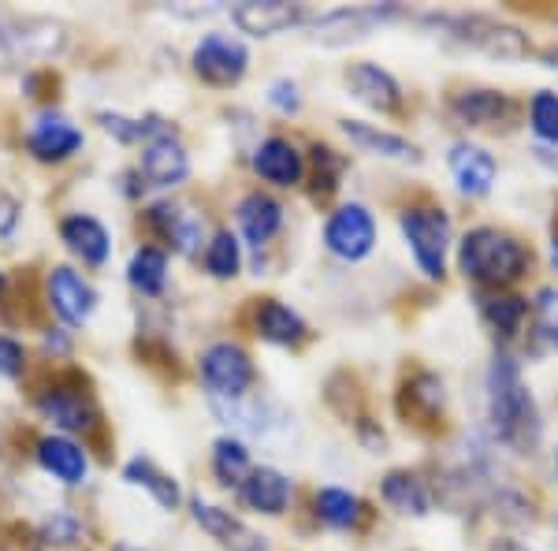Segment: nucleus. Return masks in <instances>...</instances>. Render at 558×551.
Here are the masks:
<instances>
[{
	"instance_id": "obj_16",
	"label": "nucleus",
	"mask_w": 558,
	"mask_h": 551,
	"mask_svg": "<svg viewBox=\"0 0 558 551\" xmlns=\"http://www.w3.org/2000/svg\"><path fill=\"white\" fill-rule=\"evenodd\" d=\"M138 171L146 176L149 187H179L191 176V157H186L183 142L175 134H160L142 146V165Z\"/></svg>"
},
{
	"instance_id": "obj_2",
	"label": "nucleus",
	"mask_w": 558,
	"mask_h": 551,
	"mask_svg": "<svg viewBox=\"0 0 558 551\" xmlns=\"http://www.w3.org/2000/svg\"><path fill=\"white\" fill-rule=\"evenodd\" d=\"M458 268L481 287H507L525 276L529 250L499 228H473L458 247Z\"/></svg>"
},
{
	"instance_id": "obj_11",
	"label": "nucleus",
	"mask_w": 558,
	"mask_h": 551,
	"mask_svg": "<svg viewBox=\"0 0 558 551\" xmlns=\"http://www.w3.org/2000/svg\"><path fill=\"white\" fill-rule=\"evenodd\" d=\"M191 507H194V522L202 526L205 532H209L213 540H220L228 551H268V540L260 537V532H254L246 526V522H239L231 511H223V507H216V503L209 500H191Z\"/></svg>"
},
{
	"instance_id": "obj_18",
	"label": "nucleus",
	"mask_w": 558,
	"mask_h": 551,
	"mask_svg": "<svg viewBox=\"0 0 558 551\" xmlns=\"http://www.w3.org/2000/svg\"><path fill=\"white\" fill-rule=\"evenodd\" d=\"M451 176L458 183V191L465 197H484L492 194L495 187V176H499V165H495V157L484 146H473V142H458L451 146Z\"/></svg>"
},
{
	"instance_id": "obj_1",
	"label": "nucleus",
	"mask_w": 558,
	"mask_h": 551,
	"mask_svg": "<svg viewBox=\"0 0 558 551\" xmlns=\"http://www.w3.org/2000/svg\"><path fill=\"white\" fill-rule=\"evenodd\" d=\"M488 421L499 444L518 455H533L539 444V410L521 381V366L510 355H495L488 369Z\"/></svg>"
},
{
	"instance_id": "obj_26",
	"label": "nucleus",
	"mask_w": 558,
	"mask_h": 551,
	"mask_svg": "<svg viewBox=\"0 0 558 551\" xmlns=\"http://www.w3.org/2000/svg\"><path fill=\"white\" fill-rule=\"evenodd\" d=\"M123 481H128V484H138V488H146V492H149L153 500H157L165 511H175L179 503H183V492H179V481H175V477H168L165 469H160L157 463H153L149 455H134L131 463L123 466Z\"/></svg>"
},
{
	"instance_id": "obj_7",
	"label": "nucleus",
	"mask_w": 558,
	"mask_h": 551,
	"mask_svg": "<svg viewBox=\"0 0 558 551\" xmlns=\"http://www.w3.org/2000/svg\"><path fill=\"white\" fill-rule=\"evenodd\" d=\"M324 247L343 261H362L376 247V220L362 202H347L324 224Z\"/></svg>"
},
{
	"instance_id": "obj_6",
	"label": "nucleus",
	"mask_w": 558,
	"mask_h": 551,
	"mask_svg": "<svg viewBox=\"0 0 558 551\" xmlns=\"http://www.w3.org/2000/svg\"><path fill=\"white\" fill-rule=\"evenodd\" d=\"M202 381L213 399L235 403L254 384V361H250V355L239 343H213L202 355Z\"/></svg>"
},
{
	"instance_id": "obj_31",
	"label": "nucleus",
	"mask_w": 558,
	"mask_h": 551,
	"mask_svg": "<svg viewBox=\"0 0 558 551\" xmlns=\"http://www.w3.org/2000/svg\"><path fill=\"white\" fill-rule=\"evenodd\" d=\"M250 447L239 436H220L213 444V474L220 484H242L250 477Z\"/></svg>"
},
{
	"instance_id": "obj_12",
	"label": "nucleus",
	"mask_w": 558,
	"mask_h": 551,
	"mask_svg": "<svg viewBox=\"0 0 558 551\" xmlns=\"http://www.w3.org/2000/svg\"><path fill=\"white\" fill-rule=\"evenodd\" d=\"M49 302H52V310L60 313V321L78 328V324H86L89 313L97 310V291L75 273V268L57 265L49 273Z\"/></svg>"
},
{
	"instance_id": "obj_40",
	"label": "nucleus",
	"mask_w": 558,
	"mask_h": 551,
	"mask_svg": "<svg viewBox=\"0 0 558 551\" xmlns=\"http://www.w3.org/2000/svg\"><path fill=\"white\" fill-rule=\"evenodd\" d=\"M26 366V350L23 343H15L12 336H0V376H8V381H15V376L23 373Z\"/></svg>"
},
{
	"instance_id": "obj_21",
	"label": "nucleus",
	"mask_w": 558,
	"mask_h": 551,
	"mask_svg": "<svg viewBox=\"0 0 558 551\" xmlns=\"http://www.w3.org/2000/svg\"><path fill=\"white\" fill-rule=\"evenodd\" d=\"M254 171L260 179H268L272 187H299L305 176V160L294 142L265 139L254 153Z\"/></svg>"
},
{
	"instance_id": "obj_25",
	"label": "nucleus",
	"mask_w": 558,
	"mask_h": 551,
	"mask_svg": "<svg viewBox=\"0 0 558 551\" xmlns=\"http://www.w3.org/2000/svg\"><path fill=\"white\" fill-rule=\"evenodd\" d=\"M380 495L391 511L413 514V518H425L432 511V495H428L425 481H421L417 474H410V469H391V474L380 481Z\"/></svg>"
},
{
	"instance_id": "obj_10",
	"label": "nucleus",
	"mask_w": 558,
	"mask_h": 551,
	"mask_svg": "<svg viewBox=\"0 0 558 551\" xmlns=\"http://www.w3.org/2000/svg\"><path fill=\"white\" fill-rule=\"evenodd\" d=\"M26 149L41 160V165H57V160H68L71 153L83 149V131L60 112H41L34 120V128L26 131Z\"/></svg>"
},
{
	"instance_id": "obj_9",
	"label": "nucleus",
	"mask_w": 558,
	"mask_h": 551,
	"mask_svg": "<svg viewBox=\"0 0 558 551\" xmlns=\"http://www.w3.org/2000/svg\"><path fill=\"white\" fill-rule=\"evenodd\" d=\"M231 20L242 34H254V38H272L279 31H291L310 20V8L287 4V0H246V4L231 8Z\"/></svg>"
},
{
	"instance_id": "obj_23",
	"label": "nucleus",
	"mask_w": 558,
	"mask_h": 551,
	"mask_svg": "<svg viewBox=\"0 0 558 551\" xmlns=\"http://www.w3.org/2000/svg\"><path fill=\"white\" fill-rule=\"evenodd\" d=\"M38 463L45 474H52L60 484L75 488L86 481L89 474V458L86 451L75 444L71 436H45L38 444Z\"/></svg>"
},
{
	"instance_id": "obj_38",
	"label": "nucleus",
	"mask_w": 558,
	"mask_h": 551,
	"mask_svg": "<svg viewBox=\"0 0 558 551\" xmlns=\"http://www.w3.org/2000/svg\"><path fill=\"white\" fill-rule=\"evenodd\" d=\"M536 328L547 343L558 347V287H544L536 295Z\"/></svg>"
},
{
	"instance_id": "obj_3",
	"label": "nucleus",
	"mask_w": 558,
	"mask_h": 551,
	"mask_svg": "<svg viewBox=\"0 0 558 551\" xmlns=\"http://www.w3.org/2000/svg\"><path fill=\"white\" fill-rule=\"evenodd\" d=\"M402 239H407L413 261L428 279L447 276V247H451V216L436 205H410L399 216Z\"/></svg>"
},
{
	"instance_id": "obj_19",
	"label": "nucleus",
	"mask_w": 558,
	"mask_h": 551,
	"mask_svg": "<svg viewBox=\"0 0 558 551\" xmlns=\"http://www.w3.org/2000/svg\"><path fill=\"white\" fill-rule=\"evenodd\" d=\"M239 495L242 503H246L250 511L257 514H283L287 507H291L294 500V484L287 474H279V469L272 466H260V469H250V477L239 484Z\"/></svg>"
},
{
	"instance_id": "obj_41",
	"label": "nucleus",
	"mask_w": 558,
	"mask_h": 551,
	"mask_svg": "<svg viewBox=\"0 0 558 551\" xmlns=\"http://www.w3.org/2000/svg\"><path fill=\"white\" fill-rule=\"evenodd\" d=\"M15 224H20V202H15L12 194L0 191V239H4V235H12Z\"/></svg>"
},
{
	"instance_id": "obj_8",
	"label": "nucleus",
	"mask_w": 558,
	"mask_h": 551,
	"mask_svg": "<svg viewBox=\"0 0 558 551\" xmlns=\"http://www.w3.org/2000/svg\"><path fill=\"white\" fill-rule=\"evenodd\" d=\"M191 64H194V75L205 79L209 86H235L250 68V52L239 38L205 34V38L194 45Z\"/></svg>"
},
{
	"instance_id": "obj_39",
	"label": "nucleus",
	"mask_w": 558,
	"mask_h": 551,
	"mask_svg": "<svg viewBox=\"0 0 558 551\" xmlns=\"http://www.w3.org/2000/svg\"><path fill=\"white\" fill-rule=\"evenodd\" d=\"M268 105L279 108L283 116H294L302 108V94H299V83H291V79H276L272 86H268Z\"/></svg>"
},
{
	"instance_id": "obj_28",
	"label": "nucleus",
	"mask_w": 558,
	"mask_h": 551,
	"mask_svg": "<svg viewBox=\"0 0 558 551\" xmlns=\"http://www.w3.org/2000/svg\"><path fill=\"white\" fill-rule=\"evenodd\" d=\"M254 321H257V336L276 343V347H294V343L305 339V321L291 306L276 302V298H265V302L257 306Z\"/></svg>"
},
{
	"instance_id": "obj_42",
	"label": "nucleus",
	"mask_w": 558,
	"mask_h": 551,
	"mask_svg": "<svg viewBox=\"0 0 558 551\" xmlns=\"http://www.w3.org/2000/svg\"><path fill=\"white\" fill-rule=\"evenodd\" d=\"M492 551H529L525 544H518V540H495Z\"/></svg>"
},
{
	"instance_id": "obj_43",
	"label": "nucleus",
	"mask_w": 558,
	"mask_h": 551,
	"mask_svg": "<svg viewBox=\"0 0 558 551\" xmlns=\"http://www.w3.org/2000/svg\"><path fill=\"white\" fill-rule=\"evenodd\" d=\"M71 343L64 336H45V350H68Z\"/></svg>"
},
{
	"instance_id": "obj_33",
	"label": "nucleus",
	"mask_w": 558,
	"mask_h": 551,
	"mask_svg": "<svg viewBox=\"0 0 558 551\" xmlns=\"http://www.w3.org/2000/svg\"><path fill=\"white\" fill-rule=\"evenodd\" d=\"M101 128L112 134V139L128 142V146H134V142H153L160 139V134H172L168 131L165 120H157V116H146V120H128V116H101Z\"/></svg>"
},
{
	"instance_id": "obj_27",
	"label": "nucleus",
	"mask_w": 558,
	"mask_h": 551,
	"mask_svg": "<svg viewBox=\"0 0 558 551\" xmlns=\"http://www.w3.org/2000/svg\"><path fill=\"white\" fill-rule=\"evenodd\" d=\"M343 134L354 146H362L368 153H380V157H391V160H421L417 146L402 134H391V131H380L376 123H365V120H343Z\"/></svg>"
},
{
	"instance_id": "obj_15",
	"label": "nucleus",
	"mask_w": 558,
	"mask_h": 551,
	"mask_svg": "<svg viewBox=\"0 0 558 551\" xmlns=\"http://www.w3.org/2000/svg\"><path fill=\"white\" fill-rule=\"evenodd\" d=\"M38 410L64 432H89L97 424V406L83 387H49L38 395Z\"/></svg>"
},
{
	"instance_id": "obj_13",
	"label": "nucleus",
	"mask_w": 558,
	"mask_h": 551,
	"mask_svg": "<svg viewBox=\"0 0 558 551\" xmlns=\"http://www.w3.org/2000/svg\"><path fill=\"white\" fill-rule=\"evenodd\" d=\"M395 15V8H339V12H328L313 23V41L324 45H347L365 38L368 31H376L380 23H387Z\"/></svg>"
},
{
	"instance_id": "obj_14",
	"label": "nucleus",
	"mask_w": 558,
	"mask_h": 551,
	"mask_svg": "<svg viewBox=\"0 0 558 551\" xmlns=\"http://www.w3.org/2000/svg\"><path fill=\"white\" fill-rule=\"evenodd\" d=\"M149 228L160 235V239H168L179 254H197L205 242V220L197 216L194 209H186V205L179 202H157L149 205Z\"/></svg>"
},
{
	"instance_id": "obj_29",
	"label": "nucleus",
	"mask_w": 558,
	"mask_h": 551,
	"mask_svg": "<svg viewBox=\"0 0 558 551\" xmlns=\"http://www.w3.org/2000/svg\"><path fill=\"white\" fill-rule=\"evenodd\" d=\"M317 518L331 529H357L365 518V503L354 492H347V488H320Z\"/></svg>"
},
{
	"instance_id": "obj_17",
	"label": "nucleus",
	"mask_w": 558,
	"mask_h": 551,
	"mask_svg": "<svg viewBox=\"0 0 558 551\" xmlns=\"http://www.w3.org/2000/svg\"><path fill=\"white\" fill-rule=\"evenodd\" d=\"M347 86L357 101L376 108V112H399L402 105L399 79L391 71H384L380 64H368V60H357V64L347 68Z\"/></svg>"
},
{
	"instance_id": "obj_46",
	"label": "nucleus",
	"mask_w": 558,
	"mask_h": 551,
	"mask_svg": "<svg viewBox=\"0 0 558 551\" xmlns=\"http://www.w3.org/2000/svg\"><path fill=\"white\" fill-rule=\"evenodd\" d=\"M112 551H146V548H134V544H116Z\"/></svg>"
},
{
	"instance_id": "obj_45",
	"label": "nucleus",
	"mask_w": 558,
	"mask_h": 551,
	"mask_svg": "<svg viewBox=\"0 0 558 551\" xmlns=\"http://www.w3.org/2000/svg\"><path fill=\"white\" fill-rule=\"evenodd\" d=\"M551 265L558 268V231H555V239H551Z\"/></svg>"
},
{
	"instance_id": "obj_4",
	"label": "nucleus",
	"mask_w": 558,
	"mask_h": 551,
	"mask_svg": "<svg viewBox=\"0 0 558 551\" xmlns=\"http://www.w3.org/2000/svg\"><path fill=\"white\" fill-rule=\"evenodd\" d=\"M64 41H68L64 23L45 20V15L0 20V68L31 64V60H49L64 49Z\"/></svg>"
},
{
	"instance_id": "obj_22",
	"label": "nucleus",
	"mask_w": 558,
	"mask_h": 551,
	"mask_svg": "<svg viewBox=\"0 0 558 551\" xmlns=\"http://www.w3.org/2000/svg\"><path fill=\"white\" fill-rule=\"evenodd\" d=\"M60 239H64L71 254L83 257L86 265H105L108 254H112L108 228L89 213H75V216H68V220H60Z\"/></svg>"
},
{
	"instance_id": "obj_24",
	"label": "nucleus",
	"mask_w": 558,
	"mask_h": 551,
	"mask_svg": "<svg viewBox=\"0 0 558 551\" xmlns=\"http://www.w3.org/2000/svg\"><path fill=\"white\" fill-rule=\"evenodd\" d=\"M239 228L250 247H265L272 235L283 228V205L268 194H246L239 202Z\"/></svg>"
},
{
	"instance_id": "obj_47",
	"label": "nucleus",
	"mask_w": 558,
	"mask_h": 551,
	"mask_svg": "<svg viewBox=\"0 0 558 551\" xmlns=\"http://www.w3.org/2000/svg\"><path fill=\"white\" fill-rule=\"evenodd\" d=\"M0 291H4V273H0Z\"/></svg>"
},
{
	"instance_id": "obj_32",
	"label": "nucleus",
	"mask_w": 558,
	"mask_h": 551,
	"mask_svg": "<svg viewBox=\"0 0 558 551\" xmlns=\"http://www.w3.org/2000/svg\"><path fill=\"white\" fill-rule=\"evenodd\" d=\"M205 268L216 276V279H231L239 276L242 268V247L239 239L231 231H216L209 239V247H205Z\"/></svg>"
},
{
	"instance_id": "obj_30",
	"label": "nucleus",
	"mask_w": 558,
	"mask_h": 551,
	"mask_svg": "<svg viewBox=\"0 0 558 551\" xmlns=\"http://www.w3.org/2000/svg\"><path fill=\"white\" fill-rule=\"evenodd\" d=\"M128 279L134 291L142 295H160L168 284V254L160 247H142L134 250L131 265H128Z\"/></svg>"
},
{
	"instance_id": "obj_44",
	"label": "nucleus",
	"mask_w": 558,
	"mask_h": 551,
	"mask_svg": "<svg viewBox=\"0 0 558 551\" xmlns=\"http://www.w3.org/2000/svg\"><path fill=\"white\" fill-rule=\"evenodd\" d=\"M544 60H547V68L558 71V49H547V52H544Z\"/></svg>"
},
{
	"instance_id": "obj_35",
	"label": "nucleus",
	"mask_w": 558,
	"mask_h": 551,
	"mask_svg": "<svg viewBox=\"0 0 558 551\" xmlns=\"http://www.w3.org/2000/svg\"><path fill=\"white\" fill-rule=\"evenodd\" d=\"M529 123L544 142L558 146V94L551 89H539V94L529 101Z\"/></svg>"
},
{
	"instance_id": "obj_48",
	"label": "nucleus",
	"mask_w": 558,
	"mask_h": 551,
	"mask_svg": "<svg viewBox=\"0 0 558 551\" xmlns=\"http://www.w3.org/2000/svg\"><path fill=\"white\" fill-rule=\"evenodd\" d=\"M555 469H558V451H555Z\"/></svg>"
},
{
	"instance_id": "obj_37",
	"label": "nucleus",
	"mask_w": 558,
	"mask_h": 551,
	"mask_svg": "<svg viewBox=\"0 0 558 551\" xmlns=\"http://www.w3.org/2000/svg\"><path fill=\"white\" fill-rule=\"evenodd\" d=\"M78 532H83V526H78L75 514L60 511V514H52V518L41 522V544L68 548V544H75V540H78Z\"/></svg>"
},
{
	"instance_id": "obj_5",
	"label": "nucleus",
	"mask_w": 558,
	"mask_h": 551,
	"mask_svg": "<svg viewBox=\"0 0 558 551\" xmlns=\"http://www.w3.org/2000/svg\"><path fill=\"white\" fill-rule=\"evenodd\" d=\"M436 26H444L447 38H458L462 45H473V49L499 60H521L529 52V41L518 26L484 20V15H444V20H436Z\"/></svg>"
},
{
	"instance_id": "obj_34",
	"label": "nucleus",
	"mask_w": 558,
	"mask_h": 551,
	"mask_svg": "<svg viewBox=\"0 0 558 551\" xmlns=\"http://www.w3.org/2000/svg\"><path fill=\"white\" fill-rule=\"evenodd\" d=\"M484 318L495 332L502 336H514L521 328V321L529 318V302L518 295H495V298H484Z\"/></svg>"
},
{
	"instance_id": "obj_36",
	"label": "nucleus",
	"mask_w": 558,
	"mask_h": 551,
	"mask_svg": "<svg viewBox=\"0 0 558 551\" xmlns=\"http://www.w3.org/2000/svg\"><path fill=\"white\" fill-rule=\"evenodd\" d=\"M410 399H413V414L436 418V414L444 410V381L432 373H417L410 381Z\"/></svg>"
},
{
	"instance_id": "obj_20",
	"label": "nucleus",
	"mask_w": 558,
	"mask_h": 551,
	"mask_svg": "<svg viewBox=\"0 0 558 551\" xmlns=\"http://www.w3.org/2000/svg\"><path fill=\"white\" fill-rule=\"evenodd\" d=\"M451 112L465 128H499L518 112L514 101L499 89H462L451 97Z\"/></svg>"
}]
</instances>
